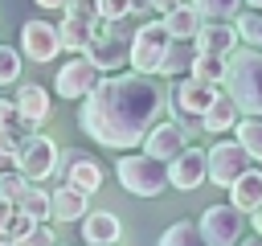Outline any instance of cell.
<instances>
[{
	"label": "cell",
	"instance_id": "obj_30",
	"mask_svg": "<svg viewBox=\"0 0 262 246\" xmlns=\"http://www.w3.org/2000/svg\"><path fill=\"white\" fill-rule=\"evenodd\" d=\"M94 4H98L102 25H119V20H127L135 12V0H94Z\"/></svg>",
	"mask_w": 262,
	"mask_h": 246
},
{
	"label": "cell",
	"instance_id": "obj_2",
	"mask_svg": "<svg viewBox=\"0 0 262 246\" xmlns=\"http://www.w3.org/2000/svg\"><path fill=\"white\" fill-rule=\"evenodd\" d=\"M225 94L246 115H262V49H237V53H229Z\"/></svg>",
	"mask_w": 262,
	"mask_h": 246
},
{
	"label": "cell",
	"instance_id": "obj_38",
	"mask_svg": "<svg viewBox=\"0 0 262 246\" xmlns=\"http://www.w3.org/2000/svg\"><path fill=\"white\" fill-rule=\"evenodd\" d=\"M180 0H147V8H156V12H172Z\"/></svg>",
	"mask_w": 262,
	"mask_h": 246
},
{
	"label": "cell",
	"instance_id": "obj_28",
	"mask_svg": "<svg viewBox=\"0 0 262 246\" xmlns=\"http://www.w3.org/2000/svg\"><path fill=\"white\" fill-rule=\"evenodd\" d=\"M16 209H25V213H29L33 221H49V217H53V201H49V193H45L41 184H33V189L25 193V201H20Z\"/></svg>",
	"mask_w": 262,
	"mask_h": 246
},
{
	"label": "cell",
	"instance_id": "obj_14",
	"mask_svg": "<svg viewBox=\"0 0 262 246\" xmlns=\"http://www.w3.org/2000/svg\"><path fill=\"white\" fill-rule=\"evenodd\" d=\"M188 148V131L176 123V119H168V123H156L147 135H143V152L147 156H156V160H176L180 152Z\"/></svg>",
	"mask_w": 262,
	"mask_h": 246
},
{
	"label": "cell",
	"instance_id": "obj_36",
	"mask_svg": "<svg viewBox=\"0 0 262 246\" xmlns=\"http://www.w3.org/2000/svg\"><path fill=\"white\" fill-rule=\"evenodd\" d=\"M16 123H20V111H16V102L0 98V131H16Z\"/></svg>",
	"mask_w": 262,
	"mask_h": 246
},
{
	"label": "cell",
	"instance_id": "obj_13",
	"mask_svg": "<svg viewBox=\"0 0 262 246\" xmlns=\"http://www.w3.org/2000/svg\"><path fill=\"white\" fill-rule=\"evenodd\" d=\"M86 57H90L102 74H115V70L131 57V37H119V33H111V29H106V33L98 29L94 41L86 45Z\"/></svg>",
	"mask_w": 262,
	"mask_h": 246
},
{
	"label": "cell",
	"instance_id": "obj_3",
	"mask_svg": "<svg viewBox=\"0 0 262 246\" xmlns=\"http://www.w3.org/2000/svg\"><path fill=\"white\" fill-rule=\"evenodd\" d=\"M115 176L127 193L135 197H160L168 189V164L147 156V152H127L119 164H115Z\"/></svg>",
	"mask_w": 262,
	"mask_h": 246
},
{
	"label": "cell",
	"instance_id": "obj_7",
	"mask_svg": "<svg viewBox=\"0 0 262 246\" xmlns=\"http://www.w3.org/2000/svg\"><path fill=\"white\" fill-rule=\"evenodd\" d=\"M102 82V70L86 57V53H74L61 70H57V78H53V90L61 94V98H86L94 86Z\"/></svg>",
	"mask_w": 262,
	"mask_h": 246
},
{
	"label": "cell",
	"instance_id": "obj_1",
	"mask_svg": "<svg viewBox=\"0 0 262 246\" xmlns=\"http://www.w3.org/2000/svg\"><path fill=\"white\" fill-rule=\"evenodd\" d=\"M164 86L147 74H111L102 78L78 111V127L115 152H127L135 144H143V135L156 127L160 111H164Z\"/></svg>",
	"mask_w": 262,
	"mask_h": 246
},
{
	"label": "cell",
	"instance_id": "obj_29",
	"mask_svg": "<svg viewBox=\"0 0 262 246\" xmlns=\"http://www.w3.org/2000/svg\"><path fill=\"white\" fill-rule=\"evenodd\" d=\"M205 20H229V16H237V8H242V0H188Z\"/></svg>",
	"mask_w": 262,
	"mask_h": 246
},
{
	"label": "cell",
	"instance_id": "obj_22",
	"mask_svg": "<svg viewBox=\"0 0 262 246\" xmlns=\"http://www.w3.org/2000/svg\"><path fill=\"white\" fill-rule=\"evenodd\" d=\"M49 201H53V221H82V217L90 213V209H86V193L74 189V184L53 189Z\"/></svg>",
	"mask_w": 262,
	"mask_h": 246
},
{
	"label": "cell",
	"instance_id": "obj_35",
	"mask_svg": "<svg viewBox=\"0 0 262 246\" xmlns=\"http://www.w3.org/2000/svg\"><path fill=\"white\" fill-rule=\"evenodd\" d=\"M8 246H57V238H53V230H49L45 221H37L25 238H16V242H8Z\"/></svg>",
	"mask_w": 262,
	"mask_h": 246
},
{
	"label": "cell",
	"instance_id": "obj_41",
	"mask_svg": "<svg viewBox=\"0 0 262 246\" xmlns=\"http://www.w3.org/2000/svg\"><path fill=\"white\" fill-rule=\"evenodd\" d=\"M237 246H262V238H258V234H254V238H250V242H237Z\"/></svg>",
	"mask_w": 262,
	"mask_h": 246
},
{
	"label": "cell",
	"instance_id": "obj_11",
	"mask_svg": "<svg viewBox=\"0 0 262 246\" xmlns=\"http://www.w3.org/2000/svg\"><path fill=\"white\" fill-rule=\"evenodd\" d=\"M217 94H221V86L217 82H201V78H180L176 82V90H172V107H176V115H192V119H201L213 102H217Z\"/></svg>",
	"mask_w": 262,
	"mask_h": 246
},
{
	"label": "cell",
	"instance_id": "obj_9",
	"mask_svg": "<svg viewBox=\"0 0 262 246\" xmlns=\"http://www.w3.org/2000/svg\"><path fill=\"white\" fill-rule=\"evenodd\" d=\"M250 164H254V160H250V152H246L237 139H233V144H213V148H209V180L221 184V189H229Z\"/></svg>",
	"mask_w": 262,
	"mask_h": 246
},
{
	"label": "cell",
	"instance_id": "obj_10",
	"mask_svg": "<svg viewBox=\"0 0 262 246\" xmlns=\"http://www.w3.org/2000/svg\"><path fill=\"white\" fill-rule=\"evenodd\" d=\"M20 53L29 57V61H53L57 53H61V33H57V25H49V20H25V29H20Z\"/></svg>",
	"mask_w": 262,
	"mask_h": 246
},
{
	"label": "cell",
	"instance_id": "obj_16",
	"mask_svg": "<svg viewBox=\"0 0 262 246\" xmlns=\"http://www.w3.org/2000/svg\"><path fill=\"white\" fill-rule=\"evenodd\" d=\"M12 102H16V111H20V123H45V119L53 115V98H49L45 86H37V82H20Z\"/></svg>",
	"mask_w": 262,
	"mask_h": 246
},
{
	"label": "cell",
	"instance_id": "obj_39",
	"mask_svg": "<svg viewBox=\"0 0 262 246\" xmlns=\"http://www.w3.org/2000/svg\"><path fill=\"white\" fill-rule=\"evenodd\" d=\"M8 209H12V205L0 201V246H8V238H4V217H8Z\"/></svg>",
	"mask_w": 262,
	"mask_h": 246
},
{
	"label": "cell",
	"instance_id": "obj_33",
	"mask_svg": "<svg viewBox=\"0 0 262 246\" xmlns=\"http://www.w3.org/2000/svg\"><path fill=\"white\" fill-rule=\"evenodd\" d=\"M33 225H37V221H33L25 209H8V217H4V238H8V242H16V238H25Z\"/></svg>",
	"mask_w": 262,
	"mask_h": 246
},
{
	"label": "cell",
	"instance_id": "obj_4",
	"mask_svg": "<svg viewBox=\"0 0 262 246\" xmlns=\"http://www.w3.org/2000/svg\"><path fill=\"white\" fill-rule=\"evenodd\" d=\"M98 25H102V16H98V4H94V0H70L66 16H61V25H57L61 49H66V53H86V45L94 41Z\"/></svg>",
	"mask_w": 262,
	"mask_h": 246
},
{
	"label": "cell",
	"instance_id": "obj_17",
	"mask_svg": "<svg viewBox=\"0 0 262 246\" xmlns=\"http://www.w3.org/2000/svg\"><path fill=\"white\" fill-rule=\"evenodd\" d=\"M119 234H123V225L111 209H90L82 217V242H90V246H115Z\"/></svg>",
	"mask_w": 262,
	"mask_h": 246
},
{
	"label": "cell",
	"instance_id": "obj_20",
	"mask_svg": "<svg viewBox=\"0 0 262 246\" xmlns=\"http://www.w3.org/2000/svg\"><path fill=\"white\" fill-rule=\"evenodd\" d=\"M229 205H237L242 213H254V209L262 205V172H258L254 164L229 184Z\"/></svg>",
	"mask_w": 262,
	"mask_h": 246
},
{
	"label": "cell",
	"instance_id": "obj_19",
	"mask_svg": "<svg viewBox=\"0 0 262 246\" xmlns=\"http://www.w3.org/2000/svg\"><path fill=\"white\" fill-rule=\"evenodd\" d=\"M66 184L82 189L86 197L98 193V189H102V164L90 160V156H70V160H66Z\"/></svg>",
	"mask_w": 262,
	"mask_h": 246
},
{
	"label": "cell",
	"instance_id": "obj_21",
	"mask_svg": "<svg viewBox=\"0 0 262 246\" xmlns=\"http://www.w3.org/2000/svg\"><path fill=\"white\" fill-rule=\"evenodd\" d=\"M160 20H164V29H168V37H176V41H192L205 16H201V12H196V8L188 4V0H180V4H176L172 12H164Z\"/></svg>",
	"mask_w": 262,
	"mask_h": 246
},
{
	"label": "cell",
	"instance_id": "obj_6",
	"mask_svg": "<svg viewBox=\"0 0 262 246\" xmlns=\"http://www.w3.org/2000/svg\"><path fill=\"white\" fill-rule=\"evenodd\" d=\"M196 225H201L209 246H237L246 234V213L237 205H209Z\"/></svg>",
	"mask_w": 262,
	"mask_h": 246
},
{
	"label": "cell",
	"instance_id": "obj_43",
	"mask_svg": "<svg viewBox=\"0 0 262 246\" xmlns=\"http://www.w3.org/2000/svg\"><path fill=\"white\" fill-rule=\"evenodd\" d=\"M57 246H66V242H57Z\"/></svg>",
	"mask_w": 262,
	"mask_h": 246
},
{
	"label": "cell",
	"instance_id": "obj_37",
	"mask_svg": "<svg viewBox=\"0 0 262 246\" xmlns=\"http://www.w3.org/2000/svg\"><path fill=\"white\" fill-rule=\"evenodd\" d=\"M37 8H45V12H66L70 8V0H33Z\"/></svg>",
	"mask_w": 262,
	"mask_h": 246
},
{
	"label": "cell",
	"instance_id": "obj_27",
	"mask_svg": "<svg viewBox=\"0 0 262 246\" xmlns=\"http://www.w3.org/2000/svg\"><path fill=\"white\" fill-rule=\"evenodd\" d=\"M29 189H33V180H29L20 168H12V172H4V176H0V201H4V205H12V209L25 201V193H29Z\"/></svg>",
	"mask_w": 262,
	"mask_h": 246
},
{
	"label": "cell",
	"instance_id": "obj_34",
	"mask_svg": "<svg viewBox=\"0 0 262 246\" xmlns=\"http://www.w3.org/2000/svg\"><path fill=\"white\" fill-rule=\"evenodd\" d=\"M16 152H20V135L16 131H0V176L16 168Z\"/></svg>",
	"mask_w": 262,
	"mask_h": 246
},
{
	"label": "cell",
	"instance_id": "obj_23",
	"mask_svg": "<svg viewBox=\"0 0 262 246\" xmlns=\"http://www.w3.org/2000/svg\"><path fill=\"white\" fill-rule=\"evenodd\" d=\"M196 41H168V53H164V61H160V78H180V74H188L192 70V61H196Z\"/></svg>",
	"mask_w": 262,
	"mask_h": 246
},
{
	"label": "cell",
	"instance_id": "obj_31",
	"mask_svg": "<svg viewBox=\"0 0 262 246\" xmlns=\"http://www.w3.org/2000/svg\"><path fill=\"white\" fill-rule=\"evenodd\" d=\"M20 49H12V45H0V86H12L16 78H20Z\"/></svg>",
	"mask_w": 262,
	"mask_h": 246
},
{
	"label": "cell",
	"instance_id": "obj_25",
	"mask_svg": "<svg viewBox=\"0 0 262 246\" xmlns=\"http://www.w3.org/2000/svg\"><path fill=\"white\" fill-rule=\"evenodd\" d=\"M237 144L250 152V160H262V115H246L237 119Z\"/></svg>",
	"mask_w": 262,
	"mask_h": 246
},
{
	"label": "cell",
	"instance_id": "obj_5",
	"mask_svg": "<svg viewBox=\"0 0 262 246\" xmlns=\"http://www.w3.org/2000/svg\"><path fill=\"white\" fill-rule=\"evenodd\" d=\"M168 29H164V20H143L135 33H131V70L135 74H160V61H164V53H168Z\"/></svg>",
	"mask_w": 262,
	"mask_h": 246
},
{
	"label": "cell",
	"instance_id": "obj_26",
	"mask_svg": "<svg viewBox=\"0 0 262 246\" xmlns=\"http://www.w3.org/2000/svg\"><path fill=\"white\" fill-rule=\"evenodd\" d=\"M160 246H209V242H205L201 225H192V221H176V225H168V230L160 234Z\"/></svg>",
	"mask_w": 262,
	"mask_h": 246
},
{
	"label": "cell",
	"instance_id": "obj_42",
	"mask_svg": "<svg viewBox=\"0 0 262 246\" xmlns=\"http://www.w3.org/2000/svg\"><path fill=\"white\" fill-rule=\"evenodd\" d=\"M246 4H250V8H262V0H246Z\"/></svg>",
	"mask_w": 262,
	"mask_h": 246
},
{
	"label": "cell",
	"instance_id": "obj_18",
	"mask_svg": "<svg viewBox=\"0 0 262 246\" xmlns=\"http://www.w3.org/2000/svg\"><path fill=\"white\" fill-rule=\"evenodd\" d=\"M237 119H242V107L221 90V94H217V102L201 115V131H209V135H225L229 127H237Z\"/></svg>",
	"mask_w": 262,
	"mask_h": 246
},
{
	"label": "cell",
	"instance_id": "obj_40",
	"mask_svg": "<svg viewBox=\"0 0 262 246\" xmlns=\"http://www.w3.org/2000/svg\"><path fill=\"white\" fill-rule=\"evenodd\" d=\"M250 217H254V234H258V238H262V205H258V209H254V213H250Z\"/></svg>",
	"mask_w": 262,
	"mask_h": 246
},
{
	"label": "cell",
	"instance_id": "obj_12",
	"mask_svg": "<svg viewBox=\"0 0 262 246\" xmlns=\"http://www.w3.org/2000/svg\"><path fill=\"white\" fill-rule=\"evenodd\" d=\"M205 180H209V152L184 148L176 160H168V184H172V189L192 193V189H201Z\"/></svg>",
	"mask_w": 262,
	"mask_h": 246
},
{
	"label": "cell",
	"instance_id": "obj_8",
	"mask_svg": "<svg viewBox=\"0 0 262 246\" xmlns=\"http://www.w3.org/2000/svg\"><path fill=\"white\" fill-rule=\"evenodd\" d=\"M16 168H20L33 184H41V180L53 176V168H57V144H53L49 135H25V139H20V152H16Z\"/></svg>",
	"mask_w": 262,
	"mask_h": 246
},
{
	"label": "cell",
	"instance_id": "obj_24",
	"mask_svg": "<svg viewBox=\"0 0 262 246\" xmlns=\"http://www.w3.org/2000/svg\"><path fill=\"white\" fill-rule=\"evenodd\" d=\"M225 70H229V57H221V53H196V61H192V78H201V82H225Z\"/></svg>",
	"mask_w": 262,
	"mask_h": 246
},
{
	"label": "cell",
	"instance_id": "obj_32",
	"mask_svg": "<svg viewBox=\"0 0 262 246\" xmlns=\"http://www.w3.org/2000/svg\"><path fill=\"white\" fill-rule=\"evenodd\" d=\"M237 37L262 49V12H237Z\"/></svg>",
	"mask_w": 262,
	"mask_h": 246
},
{
	"label": "cell",
	"instance_id": "obj_15",
	"mask_svg": "<svg viewBox=\"0 0 262 246\" xmlns=\"http://www.w3.org/2000/svg\"><path fill=\"white\" fill-rule=\"evenodd\" d=\"M192 41H196L201 53H221V57H229L233 45H237V25H229V20H201V29H196Z\"/></svg>",
	"mask_w": 262,
	"mask_h": 246
}]
</instances>
